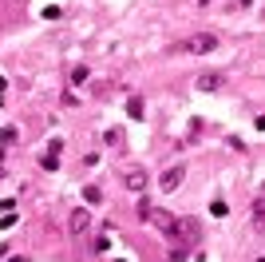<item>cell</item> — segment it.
I'll use <instances>...</instances> for the list:
<instances>
[{"label":"cell","mask_w":265,"mask_h":262,"mask_svg":"<svg viewBox=\"0 0 265 262\" xmlns=\"http://www.w3.org/2000/svg\"><path fill=\"white\" fill-rule=\"evenodd\" d=\"M87 227H91V215H87V211H83V207H79V211H72V218H68V231H72V234H83Z\"/></svg>","instance_id":"8992f818"},{"label":"cell","mask_w":265,"mask_h":262,"mask_svg":"<svg viewBox=\"0 0 265 262\" xmlns=\"http://www.w3.org/2000/svg\"><path fill=\"white\" fill-rule=\"evenodd\" d=\"M83 195H87V203H103V191H99V187H87Z\"/></svg>","instance_id":"9c48e42d"},{"label":"cell","mask_w":265,"mask_h":262,"mask_svg":"<svg viewBox=\"0 0 265 262\" xmlns=\"http://www.w3.org/2000/svg\"><path fill=\"white\" fill-rule=\"evenodd\" d=\"M182 179H186V167L178 163V167H170V171H162V179H159V187L162 191H178L182 187Z\"/></svg>","instance_id":"5b68a950"},{"label":"cell","mask_w":265,"mask_h":262,"mask_svg":"<svg viewBox=\"0 0 265 262\" xmlns=\"http://www.w3.org/2000/svg\"><path fill=\"white\" fill-rule=\"evenodd\" d=\"M107 143L111 147H123V131H107Z\"/></svg>","instance_id":"7c38bea8"},{"label":"cell","mask_w":265,"mask_h":262,"mask_svg":"<svg viewBox=\"0 0 265 262\" xmlns=\"http://www.w3.org/2000/svg\"><path fill=\"white\" fill-rule=\"evenodd\" d=\"M253 223H257V227H265V195L257 199V207H253Z\"/></svg>","instance_id":"ba28073f"},{"label":"cell","mask_w":265,"mask_h":262,"mask_svg":"<svg viewBox=\"0 0 265 262\" xmlns=\"http://www.w3.org/2000/svg\"><path fill=\"white\" fill-rule=\"evenodd\" d=\"M123 179H127V187H131L135 195H139V191H147V171H143V167H131Z\"/></svg>","instance_id":"52a82bcc"},{"label":"cell","mask_w":265,"mask_h":262,"mask_svg":"<svg viewBox=\"0 0 265 262\" xmlns=\"http://www.w3.org/2000/svg\"><path fill=\"white\" fill-rule=\"evenodd\" d=\"M107 247H111V238H107V234H99V238H95V254H107Z\"/></svg>","instance_id":"30bf717a"},{"label":"cell","mask_w":265,"mask_h":262,"mask_svg":"<svg viewBox=\"0 0 265 262\" xmlns=\"http://www.w3.org/2000/svg\"><path fill=\"white\" fill-rule=\"evenodd\" d=\"M182 48L194 52V56H202V52H214V48H218V36H214V32H202V36H190Z\"/></svg>","instance_id":"277c9868"},{"label":"cell","mask_w":265,"mask_h":262,"mask_svg":"<svg viewBox=\"0 0 265 262\" xmlns=\"http://www.w3.org/2000/svg\"><path fill=\"white\" fill-rule=\"evenodd\" d=\"M226 84H230L226 72H198V79H194V88H198V92H222Z\"/></svg>","instance_id":"3957f363"},{"label":"cell","mask_w":265,"mask_h":262,"mask_svg":"<svg viewBox=\"0 0 265 262\" xmlns=\"http://www.w3.org/2000/svg\"><path fill=\"white\" fill-rule=\"evenodd\" d=\"M257 127H265V115H257Z\"/></svg>","instance_id":"5bb4252c"},{"label":"cell","mask_w":265,"mask_h":262,"mask_svg":"<svg viewBox=\"0 0 265 262\" xmlns=\"http://www.w3.org/2000/svg\"><path fill=\"white\" fill-rule=\"evenodd\" d=\"M210 211H214V218H226V203L214 199V207H210Z\"/></svg>","instance_id":"4fadbf2b"},{"label":"cell","mask_w":265,"mask_h":262,"mask_svg":"<svg viewBox=\"0 0 265 262\" xmlns=\"http://www.w3.org/2000/svg\"><path fill=\"white\" fill-rule=\"evenodd\" d=\"M127 111H131V115H143V99H139V95H135L131 104H127Z\"/></svg>","instance_id":"8fae6325"},{"label":"cell","mask_w":265,"mask_h":262,"mask_svg":"<svg viewBox=\"0 0 265 262\" xmlns=\"http://www.w3.org/2000/svg\"><path fill=\"white\" fill-rule=\"evenodd\" d=\"M139 218H143V223H150V227H159V231H166V234H170V227H174V218L166 215V211H159V207H150L147 199L139 203Z\"/></svg>","instance_id":"7a4b0ae2"},{"label":"cell","mask_w":265,"mask_h":262,"mask_svg":"<svg viewBox=\"0 0 265 262\" xmlns=\"http://www.w3.org/2000/svg\"><path fill=\"white\" fill-rule=\"evenodd\" d=\"M170 238H174L178 247H190L202 238V227L194 223V218H174V227H170Z\"/></svg>","instance_id":"6da1fadb"},{"label":"cell","mask_w":265,"mask_h":262,"mask_svg":"<svg viewBox=\"0 0 265 262\" xmlns=\"http://www.w3.org/2000/svg\"><path fill=\"white\" fill-rule=\"evenodd\" d=\"M261 195H265V183H261Z\"/></svg>","instance_id":"9a60e30c"}]
</instances>
